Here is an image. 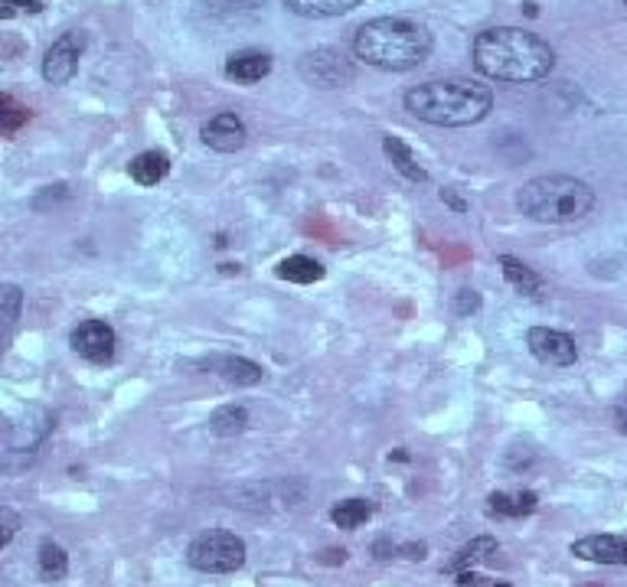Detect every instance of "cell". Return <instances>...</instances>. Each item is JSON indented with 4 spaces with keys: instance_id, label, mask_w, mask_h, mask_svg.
<instances>
[{
    "instance_id": "1",
    "label": "cell",
    "mask_w": 627,
    "mask_h": 587,
    "mask_svg": "<svg viewBox=\"0 0 627 587\" xmlns=\"http://www.w3.org/2000/svg\"><path fill=\"white\" fill-rule=\"evenodd\" d=\"M474 66L494 82H539L556 66V53L523 27H494L474 40Z\"/></svg>"
},
{
    "instance_id": "2",
    "label": "cell",
    "mask_w": 627,
    "mask_h": 587,
    "mask_svg": "<svg viewBox=\"0 0 627 587\" xmlns=\"http://www.w3.org/2000/svg\"><path fill=\"white\" fill-rule=\"evenodd\" d=\"M405 108L435 128H471L494 108V92L471 79H435L405 92Z\"/></svg>"
},
{
    "instance_id": "3",
    "label": "cell",
    "mask_w": 627,
    "mask_h": 587,
    "mask_svg": "<svg viewBox=\"0 0 627 587\" xmlns=\"http://www.w3.org/2000/svg\"><path fill=\"white\" fill-rule=\"evenodd\" d=\"M353 53L383 72H409L432 53V33L409 17H376L356 30Z\"/></svg>"
},
{
    "instance_id": "4",
    "label": "cell",
    "mask_w": 627,
    "mask_h": 587,
    "mask_svg": "<svg viewBox=\"0 0 627 587\" xmlns=\"http://www.w3.org/2000/svg\"><path fill=\"white\" fill-rule=\"evenodd\" d=\"M516 209L543 226H572L595 209V190L565 173H546L523 183V190L516 193Z\"/></svg>"
},
{
    "instance_id": "5",
    "label": "cell",
    "mask_w": 627,
    "mask_h": 587,
    "mask_svg": "<svg viewBox=\"0 0 627 587\" xmlns=\"http://www.w3.org/2000/svg\"><path fill=\"white\" fill-rule=\"evenodd\" d=\"M187 565L203 574H232L245 565V542L226 529L200 532L187 548Z\"/></svg>"
},
{
    "instance_id": "6",
    "label": "cell",
    "mask_w": 627,
    "mask_h": 587,
    "mask_svg": "<svg viewBox=\"0 0 627 587\" xmlns=\"http://www.w3.org/2000/svg\"><path fill=\"white\" fill-rule=\"evenodd\" d=\"M298 72L304 82L317 85V89H340L353 79V66L350 59L340 53V49L321 46L314 53H304L298 62Z\"/></svg>"
},
{
    "instance_id": "7",
    "label": "cell",
    "mask_w": 627,
    "mask_h": 587,
    "mask_svg": "<svg viewBox=\"0 0 627 587\" xmlns=\"http://www.w3.org/2000/svg\"><path fill=\"white\" fill-rule=\"evenodd\" d=\"M69 343L85 362H92V366H108V362L115 359L118 336L105 320H82L79 327L72 330Z\"/></svg>"
},
{
    "instance_id": "8",
    "label": "cell",
    "mask_w": 627,
    "mask_h": 587,
    "mask_svg": "<svg viewBox=\"0 0 627 587\" xmlns=\"http://www.w3.org/2000/svg\"><path fill=\"white\" fill-rule=\"evenodd\" d=\"M82 49H85V33L72 30V33H66V36H59V40L46 49V59H43V79H46L49 85H66V82L76 79Z\"/></svg>"
},
{
    "instance_id": "9",
    "label": "cell",
    "mask_w": 627,
    "mask_h": 587,
    "mask_svg": "<svg viewBox=\"0 0 627 587\" xmlns=\"http://www.w3.org/2000/svg\"><path fill=\"white\" fill-rule=\"evenodd\" d=\"M196 14L213 27H249L265 17V0H196Z\"/></svg>"
},
{
    "instance_id": "10",
    "label": "cell",
    "mask_w": 627,
    "mask_h": 587,
    "mask_svg": "<svg viewBox=\"0 0 627 587\" xmlns=\"http://www.w3.org/2000/svg\"><path fill=\"white\" fill-rule=\"evenodd\" d=\"M526 346H530V353L546 362V366H572L575 359H579V349H575V340L569 333L562 330H549V327H533L526 333Z\"/></svg>"
},
{
    "instance_id": "11",
    "label": "cell",
    "mask_w": 627,
    "mask_h": 587,
    "mask_svg": "<svg viewBox=\"0 0 627 587\" xmlns=\"http://www.w3.org/2000/svg\"><path fill=\"white\" fill-rule=\"evenodd\" d=\"M200 137H203L206 147H213V151H219V154H236V151H242V147H245V141H249V131H245L242 118L223 111V115L209 118L203 124Z\"/></svg>"
},
{
    "instance_id": "12",
    "label": "cell",
    "mask_w": 627,
    "mask_h": 587,
    "mask_svg": "<svg viewBox=\"0 0 627 587\" xmlns=\"http://www.w3.org/2000/svg\"><path fill=\"white\" fill-rule=\"evenodd\" d=\"M572 555L595 565H627V539L621 535H585L572 542Z\"/></svg>"
},
{
    "instance_id": "13",
    "label": "cell",
    "mask_w": 627,
    "mask_h": 587,
    "mask_svg": "<svg viewBox=\"0 0 627 587\" xmlns=\"http://www.w3.org/2000/svg\"><path fill=\"white\" fill-rule=\"evenodd\" d=\"M268 72H272V56L258 53V49H242V53H232L226 59V76L242 85L262 82Z\"/></svg>"
},
{
    "instance_id": "14",
    "label": "cell",
    "mask_w": 627,
    "mask_h": 587,
    "mask_svg": "<svg viewBox=\"0 0 627 587\" xmlns=\"http://www.w3.org/2000/svg\"><path fill=\"white\" fill-rule=\"evenodd\" d=\"M500 268H503V278H507L523 297H530V301H543V297H546V284H543V278H539V274H536L530 265H523L520 258L500 255Z\"/></svg>"
},
{
    "instance_id": "15",
    "label": "cell",
    "mask_w": 627,
    "mask_h": 587,
    "mask_svg": "<svg viewBox=\"0 0 627 587\" xmlns=\"http://www.w3.org/2000/svg\"><path fill=\"white\" fill-rule=\"evenodd\" d=\"M383 151H386V157H389V164L396 167L405 180H412V183H428V173H425V167L418 164V157L412 154V147L402 141V137H392V134H386L383 137Z\"/></svg>"
},
{
    "instance_id": "16",
    "label": "cell",
    "mask_w": 627,
    "mask_h": 587,
    "mask_svg": "<svg viewBox=\"0 0 627 587\" xmlns=\"http://www.w3.org/2000/svg\"><path fill=\"white\" fill-rule=\"evenodd\" d=\"M363 0H285L291 14L307 17V20H327V17H343L350 10L360 7Z\"/></svg>"
},
{
    "instance_id": "17",
    "label": "cell",
    "mask_w": 627,
    "mask_h": 587,
    "mask_svg": "<svg viewBox=\"0 0 627 587\" xmlns=\"http://www.w3.org/2000/svg\"><path fill=\"white\" fill-rule=\"evenodd\" d=\"M128 173L138 186H157L170 173V157L161 151H144L128 164Z\"/></svg>"
},
{
    "instance_id": "18",
    "label": "cell",
    "mask_w": 627,
    "mask_h": 587,
    "mask_svg": "<svg viewBox=\"0 0 627 587\" xmlns=\"http://www.w3.org/2000/svg\"><path fill=\"white\" fill-rule=\"evenodd\" d=\"M497 539H490V535H481V539H474V542H467L461 545L458 552H454V558L445 565V571L451 574H461V571H474L481 561H487L490 555H497Z\"/></svg>"
},
{
    "instance_id": "19",
    "label": "cell",
    "mask_w": 627,
    "mask_h": 587,
    "mask_svg": "<svg viewBox=\"0 0 627 587\" xmlns=\"http://www.w3.org/2000/svg\"><path fill=\"white\" fill-rule=\"evenodd\" d=\"M490 503V512L494 516H503V519H523L530 516V512L539 506V496L530 493V490H520V493H494L487 499Z\"/></svg>"
},
{
    "instance_id": "20",
    "label": "cell",
    "mask_w": 627,
    "mask_h": 587,
    "mask_svg": "<svg viewBox=\"0 0 627 587\" xmlns=\"http://www.w3.org/2000/svg\"><path fill=\"white\" fill-rule=\"evenodd\" d=\"M275 274L281 281H291V284H314L324 278V265L307 255H291L275 268Z\"/></svg>"
},
{
    "instance_id": "21",
    "label": "cell",
    "mask_w": 627,
    "mask_h": 587,
    "mask_svg": "<svg viewBox=\"0 0 627 587\" xmlns=\"http://www.w3.org/2000/svg\"><path fill=\"white\" fill-rule=\"evenodd\" d=\"M216 372L223 376V382L229 385H258L262 382V366L252 359H242V356H226V359H219L216 362Z\"/></svg>"
},
{
    "instance_id": "22",
    "label": "cell",
    "mask_w": 627,
    "mask_h": 587,
    "mask_svg": "<svg viewBox=\"0 0 627 587\" xmlns=\"http://www.w3.org/2000/svg\"><path fill=\"white\" fill-rule=\"evenodd\" d=\"M249 428V408L245 405H223L209 415V431L216 437H236Z\"/></svg>"
},
{
    "instance_id": "23",
    "label": "cell",
    "mask_w": 627,
    "mask_h": 587,
    "mask_svg": "<svg viewBox=\"0 0 627 587\" xmlns=\"http://www.w3.org/2000/svg\"><path fill=\"white\" fill-rule=\"evenodd\" d=\"M330 519H334V526L353 532V529H360L363 522L373 519V503L370 499H343V503L330 509Z\"/></svg>"
},
{
    "instance_id": "24",
    "label": "cell",
    "mask_w": 627,
    "mask_h": 587,
    "mask_svg": "<svg viewBox=\"0 0 627 587\" xmlns=\"http://www.w3.org/2000/svg\"><path fill=\"white\" fill-rule=\"evenodd\" d=\"M23 310V287L20 284H0V336L14 330Z\"/></svg>"
},
{
    "instance_id": "25",
    "label": "cell",
    "mask_w": 627,
    "mask_h": 587,
    "mask_svg": "<svg viewBox=\"0 0 627 587\" xmlns=\"http://www.w3.org/2000/svg\"><path fill=\"white\" fill-rule=\"evenodd\" d=\"M66 571H69L66 548L56 545V542H43L40 545V574H43V578L46 581H59V578H66Z\"/></svg>"
},
{
    "instance_id": "26",
    "label": "cell",
    "mask_w": 627,
    "mask_h": 587,
    "mask_svg": "<svg viewBox=\"0 0 627 587\" xmlns=\"http://www.w3.org/2000/svg\"><path fill=\"white\" fill-rule=\"evenodd\" d=\"M30 121V111L27 108H20V105H10L4 115H0V134L10 137V134H17L23 124Z\"/></svg>"
},
{
    "instance_id": "27",
    "label": "cell",
    "mask_w": 627,
    "mask_h": 587,
    "mask_svg": "<svg viewBox=\"0 0 627 587\" xmlns=\"http://www.w3.org/2000/svg\"><path fill=\"white\" fill-rule=\"evenodd\" d=\"M20 532V512L10 506H0V548H7L14 542V535Z\"/></svg>"
},
{
    "instance_id": "28",
    "label": "cell",
    "mask_w": 627,
    "mask_h": 587,
    "mask_svg": "<svg viewBox=\"0 0 627 587\" xmlns=\"http://www.w3.org/2000/svg\"><path fill=\"white\" fill-rule=\"evenodd\" d=\"M477 310H481V294H477V291L464 287V291L454 294V314H458V317L477 314Z\"/></svg>"
},
{
    "instance_id": "29",
    "label": "cell",
    "mask_w": 627,
    "mask_h": 587,
    "mask_svg": "<svg viewBox=\"0 0 627 587\" xmlns=\"http://www.w3.org/2000/svg\"><path fill=\"white\" fill-rule=\"evenodd\" d=\"M63 196H69V186H66V183L46 186V196H36V199H33V206H36V209H46L49 199H53V203H56V199H63Z\"/></svg>"
},
{
    "instance_id": "30",
    "label": "cell",
    "mask_w": 627,
    "mask_h": 587,
    "mask_svg": "<svg viewBox=\"0 0 627 587\" xmlns=\"http://www.w3.org/2000/svg\"><path fill=\"white\" fill-rule=\"evenodd\" d=\"M458 587H497V581L484 578V574L477 571H461L458 574Z\"/></svg>"
},
{
    "instance_id": "31",
    "label": "cell",
    "mask_w": 627,
    "mask_h": 587,
    "mask_svg": "<svg viewBox=\"0 0 627 587\" xmlns=\"http://www.w3.org/2000/svg\"><path fill=\"white\" fill-rule=\"evenodd\" d=\"M0 4L10 10H27V14H40L43 10V0H0Z\"/></svg>"
},
{
    "instance_id": "32",
    "label": "cell",
    "mask_w": 627,
    "mask_h": 587,
    "mask_svg": "<svg viewBox=\"0 0 627 587\" xmlns=\"http://www.w3.org/2000/svg\"><path fill=\"white\" fill-rule=\"evenodd\" d=\"M441 203H448L454 212H467V203L454 190H441Z\"/></svg>"
},
{
    "instance_id": "33",
    "label": "cell",
    "mask_w": 627,
    "mask_h": 587,
    "mask_svg": "<svg viewBox=\"0 0 627 587\" xmlns=\"http://www.w3.org/2000/svg\"><path fill=\"white\" fill-rule=\"evenodd\" d=\"M402 552H405V558H418V561H422L425 558V545H405Z\"/></svg>"
},
{
    "instance_id": "34",
    "label": "cell",
    "mask_w": 627,
    "mask_h": 587,
    "mask_svg": "<svg viewBox=\"0 0 627 587\" xmlns=\"http://www.w3.org/2000/svg\"><path fill=\"white\" fill-rule=\"evenodd\" d=\"M10 105H14V98H10V95H4V92H0V115H4V111H7Z\"/></svg>"
}]
</instances>
